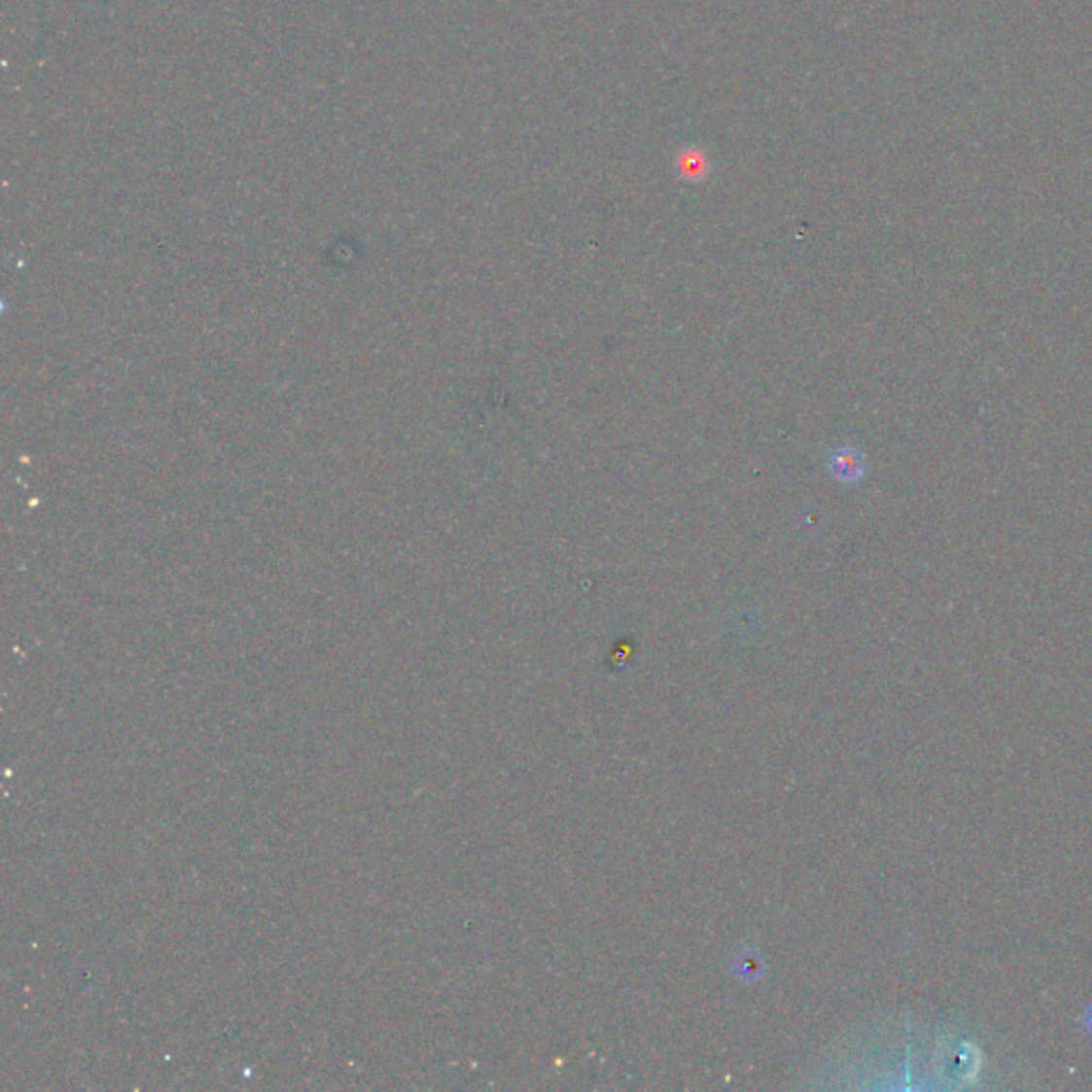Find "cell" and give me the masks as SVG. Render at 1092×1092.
<instances>
[{"label":"cell","mask_w":1092,"mask_h":1092,"mask_svg":"<svg viewBox=\"0 0 1092 1092\" xmlns=\"http://www.w3.org/2000/svg\"><path fill=\"white\" fill-rule=\"evenodd\" d=\"M830 474L843 484H854L864 478L866 474V457L864 452L856 446H843L834 450L828 461Z\"/></svg>","instance_id":"6da1fadb"}]
</instances>
